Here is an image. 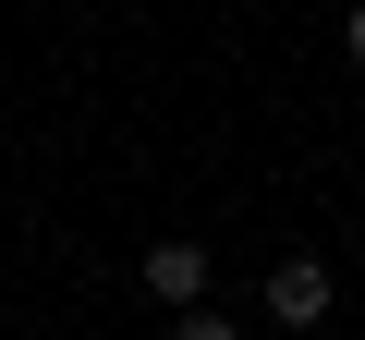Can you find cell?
Wrapping results in <instances>:
<instances>
[{"label":"cell","mask_w":365,"mask_h":340,"mask_svg":"<svg viewBox=\"0 0 365 340\" xmlns=\"http://www.w3.org/2000/svg\"><path fill=\"white\" fill-rule=\"evenodd\" d=\"M207 280H220V267H207V243H182V231H158V243H146V267H134V292H146V304H170V316H182V304H207Z\"/></svg>","instance_id":"cell-2"},{"label":"cell","mask_w":365,"mask_h":340,"mask_svg":"<svg viewBox=\"0 0 365 340\" xmlns=\"http://www.w3.org/2000/svg\"><path fill=\"white\" fill-rule=\"evenodd\" d=\"M86 13H122V0H86Z\"/></svg>","instance_id":"cell-5"},{"label":"cell","mask_w":365,"mask_h":340,"mask_svg":"<svg viewBox=\"0 0 365 340\" xmlns=\"http://www.w3.org/2000/svg\"><path fill=\"white\" fill-rule=\"evenodd\" d=\"M170 340H244V316H220V304H182V316H170Z\"/></svg>","instance_id":"cell-3"},{"label":"cell","mask_w":365,"mask_h":340,"mask_svg":"<svg viewBox=\"0 0 365 340\" xmlns=\"http://www.w3.org/2000/svg\"><path fill=\"white\" fill-rule=\"evenodd\" d=\"M341 49H353V61H365V0H353V13H341Z\"/></svg>","instance_id":"cell-4"},{"label":"cell","mask_w":365,"mask_h":340,"mask_svg":"<svg viewBox=\"0 0 365 340\" xmlns=\"http://www.w3.org/2000/svg\"><path fill=\"white\" fill-rule=\"evenodd\" d=\"M256 304H268V328H292V340H304V328H329V304H341V280H329L317 255H280Z\"/></svg>","instance_id":"cell-1"}]
</instances>
